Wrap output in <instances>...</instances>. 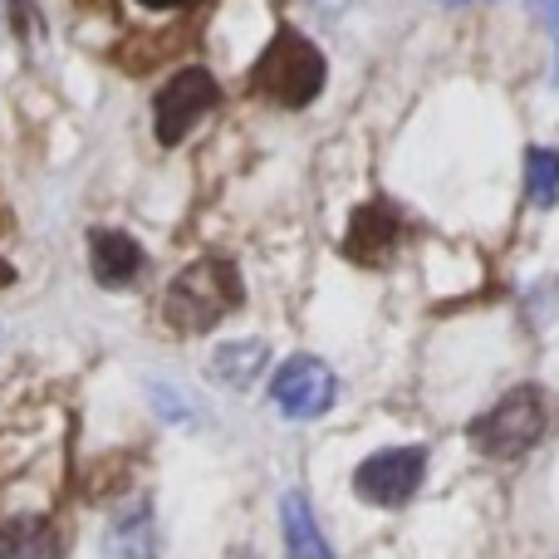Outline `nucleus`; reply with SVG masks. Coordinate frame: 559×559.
Wrapping results in <instances>:
<instances>
[{
  "label": "nucleus",
  "mask_w": 559,
  "mask_h": 559,
  "mask_svg": "<svg viewBox=\"0 0 559 559\" xmlns=\"http://www.w3.org/2000/svg\"><path fill=\"white\" fill-rule=\"evenodd\" d=\"M0 559H59V535L45 515H10L0 525Z\"/></svg>",
  "instance_id": "nucleus-9"
},
{
  "label": "nucleus",
  "mask_w": 559,
  "mask_h": 559,
  "mask_svg": "<svg viewBox=\"0 0 559 559\" xmlns=\"http://www.w3.org/2000/svg\"><path fill=\"white\" fill-rule=\"evenodd\" d=\"M143 5H153V10H177V5H187V0H143Z\"/></svg>",
  "instance_id": "nucleus-16"
},
{
  "label": "nucleus",
  "mask_w": 559,
  "mask_h": 559,
  "mask_svg": "<svg viewBox=\"0 0 559 559\" xmlns=\"http://www.w3.org/2000/svg\"><path fill=\"white\" fill-rule=\"evenodd\" d=\"M423 472H427V447H388V452H373L354 472V491L358 501L393 511V506H407L417 496Z\"/></svg>",
  "instance_id": "nucleus-5"
},
{
  "label": "nucleus",
  "mask_w": 559,
  "mask_h": 559,
  "mask_svg": "<svg viewBox=\"0 0 559 559\" xmlns=\"http://www.w3.org/2000/svg\"><path fill=\"white\" fill-rule=\"evenodd\" d=\"M222 104V88L206 69H177L163 88H157V104H153V123H157V143L177 147L197 123H202L212 108Z\"/></svg>",
  "instance_id": "nucleus-4"
},
{
  "label": "nucleus",
  "mask_w": 559,
  "mask_h": 559,
  "mask_svg": "<svg viewBox=\"0 0 559 559\" xmlns=\"http://www.w3.org/2000/svg\"><path fill=\"white\" fill-rule=\"evenodd\" d=\"M525 192L535 206H555L559 197V147H531L525 153Z\"/></svg>",
  "instance_id": "nucleus-13"
},
{
  "label": "nucleus",
  "mask_w": 559,
  "mask_h": 559,
  "mask_svg": "<svg viewBox=\"0 0 559 559\" xmlns=\"http://www.w3.org/2000/svg\"><path fill=\"white\" fill-rule=\"evenodd\" d=\"M271 397L285 417L305 423V417H319L334 407L338 383H334V373H329V364H319V358H309V354H295L289 364H280Z\"/></svg>",
  "instance_id": "nucleus-6"
},
{
  "label": "nucleus",
  "mask_w": 559,
  "mask_h": 559,
  "mask_svg": "<svg viewBox=\"0 0 559 559\" xmlns=\"http://www.w3.org/2000/svg\"><path fill=\"white\" fill-rule=\"evenodd\" d=\"M153 403H157V407H163V413H167V417H173V423H182V417H187V407H182V403H177V397H173V393H167V383H153Z\"/></svg>",
  "instance_id": "nucleus-15"
},
{
  "label": "nucleus",
  "mask_w": 559,
  "mask_h": 559,
  "mask_svg": "<svg viewBox=\"0 0 559 559\" xmlns=\"http://www.w3.org/2000/svg\"><path fill=\"white\" fill-rule=\"evenodd\" d=\"M280 531H285V555L289 559H334L299 491H289L285 501H280Z\"/></svg>",
  "instance_id": "nucleus-10"
},
{
  "label": "nucleus",
  "mask_w": 559,
  "mask_h": 559,
  "mask_svg": "<svg viewBox=\"0 0 559 559\" xmlns=\"http://www.w3.org/2000/svg\"><path fill=\"white\" fill-rule=\"evenodd\" d=\"M10 280H15V271H10V265H5V261H0V289H5V285H10Z\"/></svg>",
  "instance_id": "nucleus-17"
},
{
  "label": "nucleus",
  "mask_w": 559,
  "mask_h": 559,
  "mask_svg": "<svg viewBox=\"0 0 559 559\" xmlns=\"http://www.w3.org/2000/svg\"><path fill=\"white\" fill-rule=\"evenodd\" d=\"M545 423L550 417H545L540 388H515L486 417H476L472 442H476V452L496 456V462H515V456H525L545 437Z\"/></svg>",
  "instance_id": "nucleus-3"
},
{
  "label": "nucleus",
  "mask_w": 559,
  "mask_h": 559,
  "mask_svg": "<svg viewBox=\"0 0 559 559\" xmlns=\"http://www.w3.org/2000/svg\"><path fill=\"white\" fill-rule=\"evenodd\" d=\"M407 226L403 216L393 212L388 202H368L354 212V222H348V236H344V255L358 265H388L397 255V246H403Z\"/></svg>",
  "instance_id": "nucleus-7"
},
{
  "label": "nucleus",
  "mask_w": 559,
  "mask_h": 559,
  "mask_svg": "<svg viewBox=\"0 0 559 559\" xmlns=\"http://www.w3.org/2000/svg\"><path fill=\"white\" fill-rule=\"evenodd\" d=\"M319 88H324V55L299 29L280 25L275 39L265 45V55L251 69V94L271 98L280 108H305L319 98Z\"/></svg>",
  "instance_id": "nucleus-2"
},
{
  "label": "nucleus",
  "mask_w": 559,
  "mask_h": 559,
  "mask_svg": "<svg viewBox=\"0 0 559 559\" xmlns=\"http://www.w3.org/2000/svg\"><path fill=\"white\" fill-rule=\"evenodd\" d=\"M104 550L108 559H153V506L138 501L123 515H114Z\"/></svg>",
  "instance_id": "nucleus-11"
},
{
  "label": "nucleus",
  "mask_w": 559,
  "mask_h": 559,
  "mask_svg": "<svg viewBox=\"0 0 559 559\" xmlns=\"http://www.w3.org/2000/svg\"><path fill=\"white\" fill-rule=\"evenodd\" d=\"M531 10L550 25V35H555V59H559V0H531Z\"/></svg>",
  "instance_id": "nucleus-14"
},
{
  "label": "nucleus",
  "mask_w": 559,
  "mask_h": 559,
  "mask_svg": "<svg viewBox=\"0 0 559 559\" xmlns=\"http://www.w3.org/2000/svg\"><path fill=\"white\" fill-rule=\"evenodd\" d=\"M231 309H241V275L231 261H216V255L192 261L163 295V314L177 334H206Z\"/></svg>",
  "instance_id": "nucleus-1"
},
{
  "label": "nucleus",
  "mask_w": 559,
  "mask_h": 559,
  "mask_svg": "<svg viewBox=\"0 0 559 559\" xmlns=\"http://www.w3.org/2000/svg\"><path fill=\"white\" fill-rule=\"evenodd\" d=\"M265 358H271V348H265L261 338H231V344H222L212 354V373L222 378L226 388H251L255 378H261Z\"/></svg>",
  "instance_id": "nucleus-12"
},
{
  "label": "nucleus",
  "mask_w": 559,
  "mask_h": 559,
  "mask_svg": "<svg viewBox=\"0 0 559 559\" xmlns=\"http://www.w3.org/2000/svg\"><path fill=\"white\" fill-rule=\"evenodd\" d=\"M88 265H94V280L108 289L133 285L138 271H143V246L128 231H88Z\"/></svg>",
  "instance_id": "nucleus-8"
},
{
  "label": "nucleus",
  "mask_w": 559,
  "mask_h": 559,
  "mask_svg": "<svg viewBox=\"0 0 559 559\" xmlns=\"http://www.w3.org/2000/svg\"><path fill=\"white\" fill-rule=\"evenodd\" d=\"M442 5H466V0H442Z\"/></svg>",
  "instance_id": "nucleus-18"
}]
</instances>
